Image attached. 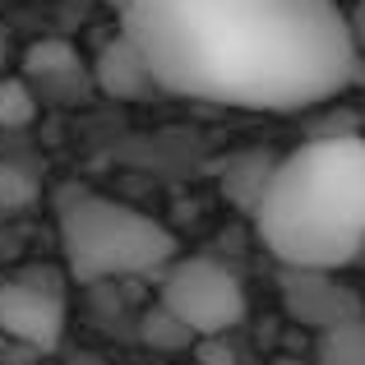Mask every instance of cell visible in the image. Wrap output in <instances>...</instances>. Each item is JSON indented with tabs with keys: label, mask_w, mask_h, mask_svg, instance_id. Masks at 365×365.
I'll use <instances>...</instances> for the list:
<instances>
[{
	"label": "cell",
	"mask_w": 365,
	"mask_h": 365,
	"mask_svg": "<svg viewBox=\"0 0 365 365\" xmlns=\"http://www.w3.org/2000/svg\"><path fill=\"white\" fill-rule=\"evenodd\" d=\"M153 83L236 111H305L361 74L338 0H116Z\"/></svg>",
	"instance_id": "1"
},
{
	"label": "cell",
	"mask_w": 365,
	"mask_h": 365,
	"mask_svg": "<svg viewBox=\"0 0 365 365\" xmlns=\"http://www.w3.org/2000/svg\"><path fill=\"white\" fill-rule=\"evenodd\" d=\"M282 268H347L365 250V139L329 134L273 162L250 208Z\"/></svg>",
	"instance_id": "2"
},
{
	"label": "cell",
	"mask_w": 365,
	"mask_h": 365,
	"mask_svg": "<svg viewBox=\"0 0 365 365\" xmlns=\"http://www.w3.org/2000/svg\"><path fill=\"white\" fill-rule=\"evenodd\" d=\"M56 236L74 282L162 273L176 259V236L158 217L88 185H65L56 195Z\"/></svg>",
	"instance_id": "3"
},
{
	"label": "cell",
	"mask_w": 365,
	"mask_h": 365,
	"mask_svg": "<svg viewBox=\"0 0 365 365\" xmlns=\"http://www.w3.org/2000/svg\"><path fill=\"white\" fill-rule=\"evenodd\" d=\"M158 301L195 333V342L204 338H227L236 324L245 319V287L227 264L208 255L171 259L162 268V292Z\"/></svg>",
	"instance_id": "4"
},
{
	"label": "cell",
	"mask_w": 365,
	"mask_h": 365,
	"mask_svg": "<svg viewBox=\"0 0 365 365\" xmlns=\"http://www.w3.org/2000/svg\"><path fill=\"white\" fill-rule=\"evenodd\" d=\"M65 287L46 268H19L0 277V333L24 347L51 351L65 338Z\"/></svg>",
	"instance_id": "5"
},
{
	"label": "cell",
	"mask_w": 365,
	"mask_h": 365,
	"mask_svg": "<svg viewBox=\"0 0 365 365\" xmlns=\"http://www.w3.org/2000/svg\"><path fill=\"white\" fill-rule=\"evenodd\" d=\"M282 305L310 333H324V329H333V324L365 310L361 296L333 277V268H287L282 273Z\"/></svg>",
	"instance_id": "6"
},
{
	"label": "cell",
	"mask_w": 365,
	"mask_h": 365,
	"mask_svg": "<svg viewBox=\"0 0 365 365\" xmlns=\"http://www.w3.org/2000/svg\"><path fill=\"white\" fill-rule=\"evenodd\" d=\"M24 79L37 88L42 102H79L93 83V65L79 56V46L61 42V37H46V42H33L24 56Z\"/></svg>",
	"instance_id": "7"
},
{
	"label": "cell",
	"mask_w": 365,
	"mask_h": 365,
	"mask_svg": "<svg viewBox=\"0 0 365 365\" xmlns=\"http://www.w3.org/2000/svg\"><path fill=\"white\" fill-rule=\"evenodd\" d=\"M93 83H98L102 93H111L116 102H139V98H148V93H162L158 83H153L143 56L134 51L120 33H116V42L102 46L98 65H93Z\"/></svg>",
	"instance_id": "8"
},
{
	"label": "cell",
	"mask_w": 365,
	"mask_h": 365,
	"mask_svg": "<svg viewBox=\"0 0 365 365\" xmlns=\"http://www.w3.org/2000/svg\"><path fill=\"white\" fill-rule=\"evenodd\" d=\"M314 365H365V310L314 333Z\"/></svg>",
	"instance_id": "9"
},
{
	"label": "cell",
	"mask_w": 365,
	"mask_h": 365,
	"mask_svg": "<svg viewBox=\"0 0 365 365\" xmlns=\"http://www.w3.org/2000/svg\"><path fill=\"white\" fill-rule=\"evenodd\" d=\"M42 111L37 88L24 74H0V130H28Z\"/></svg>",
	"instance_id": "10"
},
{
	"label": "cell",
	"mask_w": 365,
	"mask_h": 365,
	"mask_svg": "<svg viewBox=\"0 0 365 365\" xmlns=\"http://www.w3.org/2000/svg\"><path fill=\"white\" fill-rule=\"evenodd\" d=\"M37 176L28 167H19V162L0 158V217L5 213H24V208L37 204Z\"/></svg>",
	"instance_id": "11"
},
{
	"label": "cell",
	"mask_w": 365,
	"mask_h": 365,
	"mask_svg": "<svg viewBox=\"0 0 365 365\" xmlns=\"http://www.w3.org/2000/svg\"><path fill=\"white\" fill-rule=\"evenodd\" d=\"M143 342H148V347H162V351H180V347H195V333L158 301L143 314Z\"/></svg>",
	"instance_id": "12"
},
{
	"label": "cell",
	"mask_w": 365,
	"mask_h": 365,
	"mask_svg": "<svg viewBox=\"0 0 365 365\" xmlns=\"http://www.w3.org/2000/svg\"><path fill=\"white\" fill-rule=\"evenodd\" d=\"M347 28H351V42H356V51H365V0L347 9Z\"/></svg>",
	"instance_id": "13"
},
{
	"label": "cell",
	"mask_w": 365,
	"mask_h": 365,
	"mask_svg": "<svg viewBox=\"0 0 365 365\" xmlns=\"http://www.w3.org/2000/svg\"><path fill=\"white\" fill-rule=\"evenodd\" d=\"M65 365H107V361H102V356H93V351H74V356L65 361Z\"/></svg>",
	"instance_id": "14"
},
{
	"label": "cell",
	"mask_w": 365,
	"mask_h": 365,
	"mask_svg": "<svg viewBox=\"0 0 365 365\" xmlns=\"http://www.w3.org/2000/svg\"><path fill=\"white\" fill-rule=\"evenodd\" d=\"M5 61H9V33H5V24H0V74H5Z\"/></svg>",
	"instance_id": "15"
},
{
	"label": "cell",
	"mask_w": 365,
	"mask_h": 365,
	"mask_svg": "<svg viewBox=\"0 0 365 365\" xmlns=\"http://www.w3.org/2000/svg\"><path fill=\"white\" fill-rule=\"evenodd\" d=\"M268 365H310V361H301V356H273Z\"/></svg>",
	"instance_id": "16"
}]
</instances>
